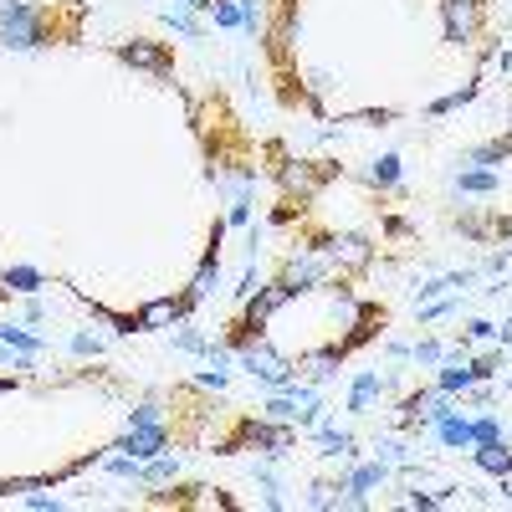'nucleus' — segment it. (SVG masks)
Returning <instances> with one entry per match:
<instances>
[{
  "label": "nucleus",
  "mask_w": 512,
  "mask_h": 512,
  "mask_svg": "<svg viewBox=\"0 0 512 512\" xmlns=\"http://www.w3.org/2000/svg\"><path fill=\"white\" fill-rule=\"evenodd\" d=\"M175 477H180V461L164 451V456L144 461V477H139V482H154V487H164V482H175Z\"/></svg>",
  "instance_id": "a878e982"
},
{
  "label": "nucleus",
  "mask_w": 512,
  "mask_h": 512,
  "mask_svg": "<svg viewBox=\"0 0 512 512\" xmlns=\"http://www.w3.org/2000/svg\"><path fill=\"white\" fill-rule=\"evenodd\" d=\"M72 354H77V359H98V354H103V344H98L93 333H72Z\"/></svg>",
  "instance_id": "72a5a7b5"
},
{
  "label": "nucleus",
  "mask_w": 512,
  "mask_h": 512,
  "mask_svg": "<svg viewBox=\"0 0 512 512\" xmlns=\"http://www.w3.org/2000/svg\"><path fill=\"white\" fill-rule=\"evenodd\" d=\"M333 502H338V487H333V482H313L308 507H333Z\"/></svg>",
  "instance_id": "e433bc0d"
},
{
  "label": "nucleus",
  "mask_w": 512,
  "mask_h": 512,
  "mask_svg": "<svg viewBox=\"0 0 512 512\" xmlns=\"http://www.w3.org/2000/svg\"><path fill=\"white\" fill-rule=\"evenodd\" d=\"M333 175V164H323V169H313V164H303V159H287L282 164V190H297V195H313L323 180Z\"/></svg>",
  "instance_id": "f8f14e48"
},
{
  "label": "nucleus",
  "mask_w": 512,
  "mask_h": 512,
  "mask_svg": "<svg viewBox=\"0 0 512 512\" xmlns=\"http://www.w3.org/2000/svg\"><path fill=\"white\" fill-rule=\"evenodd\" d=\"M333 262H328V251L323 246H313V251H303V256H292L287 262V272H282V282L292 287V297H303V292H318V287H333Z\"/></svg>",
  "instance_id": "7ed1b4c3"
},
{
  "label": "nucleus",
  "mask_w": 512,
  "mask_h": 512,
  "mask_svg": "<svg viewBox=\"0 0 512 512\" xmlns=\"http://www.w3.org/2000/svg\"><path fill=\"white\" fill-rule=\"evenodd\" d=\"M185 297H154V303H144L139 308V328L149 333V328H175V323H185Z\"/></svg>",
  "instance_id": "9b49d317"
},
{
  "label": "nucleus",
  "mask_w": 512,
  "mask_h": 512,
  "mask_svg": "<svg viewBox=\"0 0 512 512\" xmlns=\"http://www.w3.org/2000/svg\"><path fill=\"white\" fill-rule=\"evenodd\" d=\"M497 185H502L497 169H461V175H456L461 195H497Z\"/></svg>",
  "instance_id": "4be33fe9"
},
{
  "label": "nucleus",
  "mask_w": 512,
  "mask_h": 512,
  "mask_svg": "<svg viewBox=\"0 0 512 512\" xmlns=\"http://www.w3.org/2000/svg\"><path fill=\"white\" fill-rule=\"evenodd\" d=\"M323 251H328L333 272H369V262H374V241H369V236H359V231L328 236V241H323Z\"/></svg>",
  "instance_id": "423d86ee"
},
{
  "label": "nucleus",
  "mask_w": 512,
  "mask_h": 512,
  "mask_svg": "<svg viewBox=\"0 0 512 512\" xmlns=\"http://www.w3.org/2000/svg\"><path fill=\"white\" fill-rule=\"evenodd\" d=\"M41 318H47V308H41L36 297H26V323H41Z\"/></svg>",
  "instance_id": "37998d69"
},
{
  "label": "nucleus",
  "mask_w": 512,
  "mask_h": 512,
  "mask_svg": "<svg viewBox=\"0 0 512 512\" xmlns=\"http://www.w3.org/2000/svg\"><path fill=\"white\" fill-rule=\"evenodd\" d=\"M128 425H164V410H159V400H144V405H134V410H128Z\"/></svg>",
  "instance_id": "2f4dec72"
},
{
  "label": "nucleus",
  "mask_w": 512,
  "mask_h": 512,
  "mask_svg": "<svg viewBox=\"0 0 512 512\" xmlns=\"http://www.w3.org/2000/svg\"><path fill=\"white\" fill-rule=\"evenodd\" d=\"M405 502H410V507H436V497H431V492H410Z\"/></svg>",
  "instance_id": "c03bdc74"
},
{
  "label": "nucleus",
  "mask_w": 512,
  "mask_h": 512,
  "mask_svg": "<svg viewBox=\"0 0 512 512\" xmlns=\"http://www.w3.org/2000/svg\"><path fill=\"white\" fill-rule=\"evenodd\" d=\"M374 456H379L384 466H405V461H410V451H405L400 441H379V451H374Z\"/></svg>",
  "instance_id": "f704fd0d"
},
{
  "label": "nucleus",
  "mask_w": 512,
  "mask_h": 512,
  "mask_svg": "<svg viewBox=\"0 0 512 512\" xmlns=\"http://www.w3.org/2000/svg\"><path fill=\"white\" fill-rule=\"evenodd\" d=\"M210 21H216L221 31H241V0H216V6H210Z\"/></svg>",
  "instance_id": "cd10ccee"
},
{
  "label": "nucleus",
  "mask_w": 512,
  "mask_h": 512,
  "mask_svg": "<svg viewBox=\"0 0 512 512\" xmlns=\"http://www.w3.org/2000/svg\"><path fill=\"white\" fill-rule=\"evenodd\" d=\"M256 287H262V272H256V256H251V267H246V277H241V287H236V303L256 297Z\"/></svg>",
  "instance_id": "c9c22d12"
},
{
  "label": "nucleus",
  "mask_w": 512,
  "mask_h": 512,
  "mask_svg": "<svg viewBox=\"0 0 512 512\" xmlns=\"http://www.w3.org/2000/svg\"><path fill=\"white\" fill-rule=\"evenodd\" d=\"M26 507H36V512H57V507H62V497H52V492H31V497H26Z\"/></svg>",
  "instance_id": "58836bf2"
},
{
  "label": "nucleus",
  "mask_w": 512,
  "mask_h": 512,
  "mask_svg": "<svg viewBox=\"0 0 512 512\" xmlns=\"http://www.w3.org/2000/svg\"><path fill=\"white\" fill-rule=\"evenodd\" d=\"M113 57L123 67H134V72H149V77H169L175 72V57H169L164 41H149V36H128V41H113Z\"/></svg>",
  "instance_id": "f03ea898"
},
{
  "label": "nucleus",
  "mask_w": 512,
  "mask_h": 512,
  "mask_svg": "<svg viewBox=\"0 0 512 512\" xmlns=\"http://www.w3.org/2000/svg\"><path fill=\"white\" fill-rule=\"evenodd\" d=\"M221 236H226V226L216 221V231H210V251L200 256V267H195V277L185 287V308H200V303H210V297L221 292Z\"/></svg>",
  "instance_id": "39448f33"
},
{
  "label": "nucleus",
  "mask_w": 512,
  "mask_h": 512,
  "mask_svg": "<svg viewBox=\"0 0 512 512\" xmlns=\"http://www.w3.org/2000/svg\"><path fill=\"white\" fill-rule=\"evenodd\" d=\"M472 384H477V374H472V359H461V364L451 359V364H441V369H436V390H446V395H456V390L466 395Z\"/></svg>",
  "instance_id": "aec40b11"
},
{
  "label": "nucleus",
  "mask_w": 512,
  "mask_h": 512,
  "mask_svg": "<svg viewBox=\"0 0 512 512\" xmlns=\"http://www.w3.org/2000/svg\"><path fill=\"white\" fill-rule=\"evenodd\" d=\"M451 308H456V297H446V303H425V308H420V323H436V318H446Z\"/></svg>",
  "instance_id": "4c0bfd02"
},
{
  "label": "nucleus",
  "mask_w": 512,
  "mask_h": 512,
  "mask_svg": "<svg viewBox=\"0 0 512 512\" xmlns=\"http://www.w3.org/2000/svg\"><path fill=\"white\" fill-rule=\"evenodd\" d=\"M410 359H415V364H441V359H446V349L436 344V338H420V344L410 349Z\"/></svg>",
  "instance_id": "473e14b6"
},
{
  "label": "nucleus",
  "mask_w": 512,
  "mask_h": 512,
  "mask_svg": "<svg viewBox=\"0 0 512 512\" xmlns=\"http://www.w3.org/2000/svg\"><path fill=\"white\" fill-rule=\"evenodd\" d=\"M497 364H502V354H487V359H472V374H477V379H492V374H497Z\"/></svg>",
  "instance_id": "a19ab883"
},
{
  "label": "nucleus",
  "mask_w": 512,
  "mask_h": 512,
  "mask_svg": "<svg viewBox=\"0 0 512 512\" xmlns=\"http://www.w3.org/2000/svg\"><path fill=\"white\" fill-rule=\"evenodd\" d=\"M472 451V461L482 466L487 477H512V446L497 436V441H477V446H466Z\"/></svg>",
  "instance_id": "4468645a"
},
{
  "label": "nucleus",
  "mask_w": 512,
  "mask_h": 512,
  "mask_svg": "<svg viewBox=\"0 0 512 512\" xmlns=\"http://www.w3.org/2000/svg\"><path fill=\"white\" fill-rule=\"evenodd\" d=\"M175 6H190V11H210L216 0H175Z\"/></svg>",
  "instance_id": "a18cd8bd"
},
{
  "label": "nucleus",
  "mask_w": 512,
  "mask_h": 512,
  "mask_svg": "<svg viewBox=\"0 0 512 512\" xmlns=\"http://www.w3.org/2000/svg\"><path fill=\"white\" fill-rule=\"evenodd\" d=\"M57 41L52 11L31 6V0H0V47L6 52H41Z\"/></svg>",
  "instance_id": "f257e3e1"
},
{
  "label": "nucleus",
  "mask_w": 512,
  "mask_h": 512,
  "mask_svg": "<svg viewBox=\"0 0 512 512\" xmlns=\"http://www.w3.org/2000/svg\"><path fill=\"white\" fill-rule=\"evenodd\" d=\"M287 303H292V287H287L282 277H277V282H262V287H256V297H246V318H241V323L262 333Z\"/></svg>",
  "instance_id": "0eeeda50"
},
{
  "label": "nucleus",
  "mask_w": 512,
  "mask_h": 512,
  "mask_svg": "<svg viewBox=\"0 0 512 512\" xmlns=\"http://www.w3.org/2000/svg\"><path fill=\"white\" fill-rule=\"evenodd\" d=\"M113 451L139 456V461H154V456L169 451V431H164V425H128V436H123Z\"/></svg>",
  "instance_id": "1a4fd4ad"
},
{
  "label": "nucleus",
  "mask_w": 512,
  "mask_h": 512,
  "mask_svg": "<svg viewBox=\"0 0 512 512\" xmlns=\"http://www.w3.org/2000/svg\"><path fill=\"white\" fill-rule=\"evenodd\" d=\"M431 431H436V441H441L446 451H461V446H472V420H466L461 410H451L446 420H436Z\"/></svg>",
  "instance_id": "dca6fc26"
},
{
  "label": "nucleus",
  "mask_w": 512,
  "mask_h": 512,
  "mask_svg": "<svg viewBox=\"0 0 512 512\" xmlns=\"http://www.w3.org/2000/svg\"><path fill=\"white\" fill-rule=\"evenodd\" d=\"M497 436H507L502 415H477V420H472V446H477V441H497Z\"/></svg>",
  "instance_id": "c756f323"
},
{
  "label": "nucleus",
  "mask_w": 512,
  "mask_h": 512,
  "mask_svg": "<svg viewBox=\"0 0 512 512\" xmlns=\"http://www.w3.org/2000/svg\"><path fill=\"white\" fill-rule=\"evenodd\" d=\"M344 359H349V349H344V344H323L318 354H308V359H303V369L313 374V384H323V379H333V374H338V364H344Z\"/></svg>",
  "instance_id": "a211bd4d"
},
{
  "label": "nucleus",
  "mask_w": 512,
  "mask_h": 512,
  "mask_svg": "<svg viewBox=\"0 0 512 512\" xmlns=\"http://www.w3.org/2000/svg\"><path fill=\"white\" fill-rule=\"evenodd\" d=\"M507 154H512V139H487V144H477V149H466V169H502L507 164Z\"/></svg>",
  "instance_id": "f3484780"
},
{
  "label": "nucleus",
  "mask_w": 512,
  "mask_h": 512,
  "mask_svg": "<svg viewBox=\"0 0 512 512\" xmlns=\"http://www.w3.org/2000/svg\"><path fill=\"white\" fill-rule=\"evenodd\" d=\"M11 384H16V379H0V390H11Z\"/></svg>",
  "instance_id": "49530a36"
},
{
  "label": "nucleus",
  "mask_w": 512,
  "mask_h": 512,
  "mask_svg": "<svg viewBox=\"0 0 512 512\" xmlns=\"http://www.w3.org/2000/svg\"><path fill=\"white\" fill-rule=\"evenodd\" d=\"M384 482H390V466H384V461L374 456L369 466H354V472H349L344 482H338V487H349V492H359V497H364V492H374V487H384Z\"/></svg>",
  "instance_id": "6ab92c4d"
},
{
  "label": "nucleus",
  "mask_w": 512,
  "mask_h": 512,
  "mask_svg": "<svg viewBox=\"0 0 512 512\" xmlns=\"http://www.w3.org/2000/svg\"><path fill=\"white\" fill-rule=\"evenodd\" d=\"M292 441H297V431H287V425H262V420H251V425H241V441H236V446H256L262 456H287Z\"/></svg>",
  "instance_id": "6e6552de"
},
{
  "label": "nucleus",
  "mask_w": 512,
  "mask_h": 512,
  "mask_svg": "<svg viewBox=\"0 0 512 512\" xmlns=\"http://www.w3.org/2000/svg\"><path fill=\"white\" fill-rule=\"evenodd\" d=\"M379 328H384V308H374V303H364V308H359V313L349 318V333H344V338H338V344H344V349L354 354V349H364V344H369V338H374Z\"/></svg>",
  "instance_id": "ddd939ff"
},
{
  "label": "nucleus",
  "mask_w": 512,
  "mask_h": 512,
  "mask_svg": "<svg viewBox=\"0 0 512 512\" xmlns=\"http://www.w3.org/2000/svg\"><path fill=\"white\" fill-rule=\"evenodd\" d=\"M175 349H180V354H200V359H205V333H200V328H190V323H175Z\"/></svg>",
  "instance_id": "c85d7f7f"
},
{
  "label": "nucleus",
  "mask_w": 512,
  "mask_h": 512,
  "mask_svg": "<svg viewBox=\"0 0 512 512\" xmlns=\"http://www.w3.org/2000/svg\"><path fill=\"white\" fill-rule=\"evenodd\" d=\"M369 185H374V190H395V185H400V154H379V159L369 164Z\"/></svg>",
  "instance_id": "b1692460"
},
{
  "label": "nucleus",
  "mask_w": 512,
  "mask_h": 512,
  "mask_svg": "<svg viewBox=\"0 0 512 512\" xmlns=\"http://www.w3.org/2000/svg\"><path fill=\"white\" fill-rule=\"evenodd\" d=\"M159 16H164V26H169V31H180L185 41H200V36H205V26H200V11H190V6H164Z\"/></svg>",
  "instance_id": "412c9836"
},
{
  "label": "nucleus",
  "mask_w": 512,
  "mask_h": 512,
  "mask_svg": "<svg viewBox=\"0 0 512 512\" xmlns=\"http://www.w3.org/2000/svg\"><path fill=\"white\" fill-rule=\"evenodd\" d=\"M195 384H200V390H226V369H205Z\"/></svg>",
  "instance_id": "79ce46f5"
},
{
  "label": "nucleus",
  "mask_w": 512,
  "mask_h": 512,
  "mask_svg": "<svg viewBox=\"0 0 512 512\" xmlns=\"http://www.w3.org/2000/svg\"><path fill=\"white\" fill-rule=\"evenodd\" d=\"M492 338H497V323H487V318H472V323H466L461 349H472V344H492Z\"/></svg>",
  "instance_id": "7c9ffc66"
},
{
  "label": "nucleus",
  "mask_w": 512,
  "mask_h": 512,
  "mask_svg": "<svg viewBox=\"0 0 512 512\" xmlns=\"http://www.w3.org/2000/svg\"><path fill=\"white\" fill-rule=\"evenodd\" d=\"M313 436L328 446L323 456H359V451H354V436H349V431H338V425H323V420H318V425H313Z\"/></svg>",
  "instance_id": "5701e85b"
},
{
  "label": "nucleus",
  "mask_w": 512,
  "mask_h": 512,
  "mask_svg": "<svg viewBox=\"0 0 512 512\" xmlns=\"http://www.w3.org/2000/svg\"><path fill=\"white\" fill-rule=\"evenodd\" d=\"M41 287H47V277L36 267H0V297H36Z\"/></svg>",
  "instance_id": "2eb2a0df"
},
{
  "label": "nucleus",
  "mask_w": 512,
  "mask_h": 512,
  "mask_svg": "<svg viewBox=\"0 0 512 512\" xmlns=\"http://www.w3.org/2000/svg\"><path fill=\"white\" fill-rule=\"evenodd\" d=\"M384 390H390V379H384L379 369H359L354 384H349V415H369L384 400Z\"/></svg>",
  "instance_id": "9d476101"
},
{
  "label": "nucleus",
  "mask_w": 512,
  "mask_h": 512,
  "mask_svg": "<svg viewBox=\"0 0 512 512\" xmlns=\"http://www.w3.org/2000/svg\"><path fill=\"white\" fill-rule=\"evenodd\" d=\"M477 93H482V77L466 82V88H456V93H446V98H436V103H431V118H446V113H456V108H466V103H477Z\"/></svg>",
  "instance_id": "393cba45"
},
{
  "label": "nucleus",
  "mask_w": 512,
  "mask_h": 512,
  "mask_svg": "<svg viewBox=\"0 0 512 512\" xmlns=\"http://www.w3.org/2000/svg\"><path fill=\"white\" fill-rule=\"evenodd\" d=\"M226 221H231V226H246V221H251V200H231Z\"/></svg>",
  "instance_id": "ea45409f"
},
{
  "label": "nucleus",
  "mask_w": 512,
  "mask_h": 512,
  "mask_svg": "<svg viewBox=\"0 0 512 512\" xmlns=\"http://www.w3.org/2000/svg\"><path fill=\"white\" fill-rule=\"evenodd\" d=\"M0 344H11V349H21V354H41V349H47L36 333H26V328H16V323H0Z\"/></svg>",
  "instance_id": "bb28decb"
},
{
  "label": "nucleus",
  "mask_w": 512,
  "mask_h": 512,
  "mask_svg": "<svg viewBox=\"0 0 512 512\" xmlns=\"http://www.w3.org/2000/svg\"><path fill=\"white\" fill-rule=\"evenodd\" d=\"M482 31V0H441V41L446 47H472Z\"/></svg>",
  "instance_id": "20e7f679"
}]
</instances>
